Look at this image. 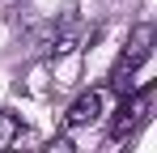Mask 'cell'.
<instances>
[{
    "mask_svg": "<svg viewBox=\"0 0 157 153\" xmlns=\"http://www.w3.org/2000/svg\"><path fill=\"white\" fill-rule=\"evenodd\" d=\"M13 136H17V119H13L9 111H0V153L13 145Z\"/></svg>",
    "mask_w": 157,
    "mask_h": 153,
    "instance_id": "6",
    "label": "cell"
},
{
    "mask_svg": "<svg viewBox=\"0 0 157 153\" xmlns=\"http://www.w3.org/2000/svg\"><path fill=\"white\" fill-rule=\"evenodd\" d=\"M149 106H153V89H140L136 98H128L123 106H119L115 124H110V140H128L132 132L149 119Z\"/></svg>",
    "mask_w": 157,
    "mask_h": 153,
    "instance_id": "2",
    "label": "cell"
},
{
    "mask_svg": "<svg viewBox=\"0 0 157 153\" xmlns=\"http://www.w3.org/2000/svg\"><path fill=\"white\" fill-rule=\"evenodd\" d=\"M21 43H26L30 51H51V43H55V22H38V26H30Z\"/></svg>",
    "mask_w": 157,
    "mask_h": 153,
    "instance_id": "5",
    "label": "cell"
},
{
    "mask_svg": "<svg viewBox=\"0 0 157 153\" xmlns=\"http://www.w3.org/2000/svg\"><path fill=\"white\" fill-rule=\"evenodd\" d=\"M77 38H81V17H77V13H64V17L55 22V43H51V51H55V55H68V51L77 47Z\"/></svg>",
    "mask_w": 157,
    "mask_h": 153,
    "instance_id": "4",
    "label": "cell"
},
{
    "mask_svg": "<svg viewBox=\"0 0 157 153\" xmlns=\"http://www.w3.org/2000/svg\"><path fill=\"white\" fill-rule=\"evenodd\" d=\"M98 115H102V89H89V94H81V98L68 106L64 124L68 128H85V124H94Z\"/></svg>",
    "mask_w": 157,
    "mask_h": 153,
    "instance_id": "3",
    "label": "cell"
},
{
    "mask_svg": "<svg viewBox=\"0 0 157 153\" xmlns=\"http://www.w3.org/2000/svg\"><path fill=\"white\" fill-rule=\"evenodd\" d=\"M153 26L140 22L136 30L128 34V47H123V55H119V64H115V85L119 89H128V76L140 68V64H149V55H153Z\"/></svg>",
    "mask_w": 157,
    "mask_h": 153,
    "instance_id": "1",
    "label": "cell"
}]
</instances>
